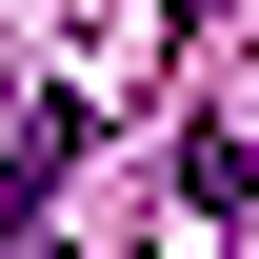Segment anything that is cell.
<instances>
[{
  "label": "cell",
  "mask_w": 259,
  "mask_h": 259,
  "mask_svg": "<svg viewBox=\"0 0 259 259\" xmlns=\"http://www.w3.org/2000/svg\"><path fill=\"white\" fill-rule=\"evenodd\" d=\"M199 20H220V0H160V40H199Z\"/></svg>",
  "instance_id": "cell-3"
},
{
  "label": "cell",
  "mask_w": 259,
  "mask_h": 259,
  "mask_svg": "<svg viewBox=\"0 0 259 259\" xmlns=\"http://www.w3.org/2000/svg\"><path fill=\"white\" fill-rule=\"evenodd\" d=\"M239 199H259V120H199L180 140V220H239Z\"/></svg>",
  "instance_id": "cell-2"
},
{
  "label": "cell",
  "mask_w": 259,
  "mask_h": 259,
  "mask_svg": "<svg viewBox=\"0 0 259 259\" xmlns=\"http://www.w3.org/2000/svg\"><path fill=\"white\" fill-rule=\"evenodd\" d=\"M80 140H100V100H80V80H40V100H20V140H0V259H20L40 220H60V180H80Z\"/></svg>",
  "instance_id": "cell-1"
},
{
  "label": "cell",
  "mask_w": 259,
  "mask_h": 259,
  "mask_svg": "<svg viewBox=\"0 0 259 259\" xmlns=\"http://www.w3.org/2000/svg\"><path fill=\"white\" fill-rule=\"evenodd\" d=\"M20 259H60V239H20Z\"/></svg>",
  "instance_id": "cell-4"
}]
</instances>
